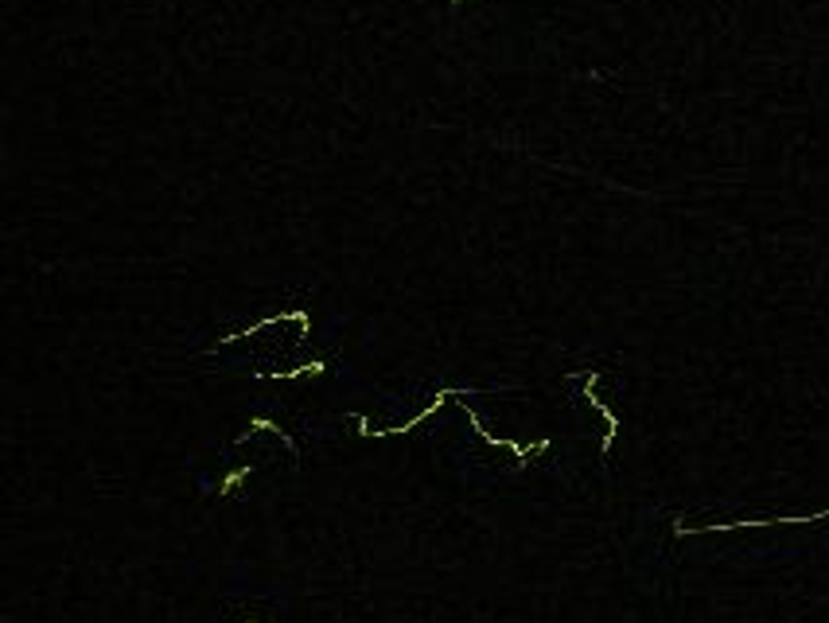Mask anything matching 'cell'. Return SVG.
Masks as SVG:
<instances>
[{
    "mask_svg": "<svg viewBox=\"0 0 829 623\" xmlns=\"http://www.w3.org/2000/svg\"><path fill=\"white\" fill-rule=\"evenodd\" d=\"M250 429H269V433H281V429H277L273 421H265V417H257V421H250ZM281 440H285V448H289L292 460H296V456H300V452H296V440H292V437H281Z\"/></svg>",
    "mask_w": 829,
    "mask_h": 623,
    "instance_id": "obj_4",
    "label": "cell"
},
{
    "mask_svg": "<svg viewBox=\"0 0 829 623\" xmlns=\"http://www.w3.org/2000/svg\"><path fill=\"white\" fill-rule=\"evenodd\" d=\"M452 394H464V398H468V394H479V390H475V386H468V390H464V386H444V390L436 394V402H433V405H425V409H421L417 417H409L405 425H397V429H378V433H374V429H366V425H359V433H362V437H405V433H413V429H417V425H421L425 417H433L436 409L448 402Z\"/></svg>",
    "mask_w": 829,
    "mask_h": 623,
    "instance_id": "obj_1",
    "label": "cell"
},
{
    "mask_svg": "<svg viewBox=\"0 0 829 623\" xmlns=\"http://www.w3.org/2000/svg\"><path fill=\"white\" fill-rule=\"evenodd\" d=\"M580 378H584V398H588V405H596V409H600V417L608 421V437H604V456H608V452H612L615 433H619V417H615L608 405H600V398H596V382H600V374H596V370H580Z\"/></svg>",
    "mask_w": 829,
    "mask_h": 623,
    "instance_id": "obj_3",
    "label": "cell"
},
{
    "mask_svg": "<svg viewBox=\"0 0 829 623\" xmlns=\"http://www.w3.org/2000/svg\"><path fill=\"white\" fill-rule=\"evenodd\" d=\"M464 413H468L471 429H475V433H479V437L487 440V444H499V448H506V452H514V456H518V460H522V464H526V460H530V456H538V452H549V444H553V440H549V437H545V440H534V444H518V440L495 437V433H487V429H483V421H479V417H475V409H471V405H464Z\"/></svg>",
    "mask_w": 829,
    "mask_h": 623,
    "instance_id": "obj_2",
    "label": "cell"
}]
</instances>
